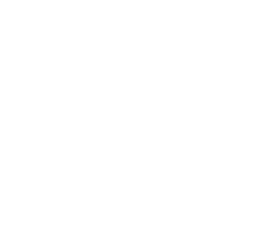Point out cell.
Masks as SVG:
<instances>
[]
</instances>
